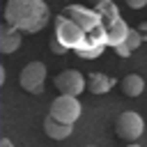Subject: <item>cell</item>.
<instances>
[{
    "mask_svg": "<svg viewBox=\"0 0 147 147\" xmlns=\"http://www.w3.org/2000/svg\"><path fill=\"white\" fill-rule=\"evenodd\" d=\"M142 41H145V39H142V34H140V30H138V28H131V30H129V37H126V44L131 46V51H136Z\"/></svg>",
    "mask_w": 147,
    "mask_h": 147,
    "instance_id": "14",
    "label": "cell"
},
{
    "mask_svg": "<svg viewBox=\"0 0 147 147\" xmlns=\"http://www.w3.org/2000/svg\"><path fill=\"white\" fill-rule=\"evenodd\" d=\"M80 110H83V106H80L78 96H74V94H60L51 103V115L67 124H76V119L80 117Z\"/></svg>",
    "mask_w": 147,
    "mask_h": 147,
    "instance_id": "3",
    "label": "cell"
},
{
    "mask_svg": "<svg viewBox=\"0 0 147 147\" xmlns=\"http://www.w3.org/2000/svg\"><path fill=\"white\" fill-rule=\"evenodd\" d=\"M18 83L25 92L30 94H41L44 92V83H46V64L44 62H28L21 69Z\"/></svg>",
    "mask_w": 147,
    "mask_h": 147,
    "instance_id": "5",
    "label": "cell"
},
{
    "mask_svg": "<svg viewBox=\"0 0 147 147\" xmlns=\"http://www.w3.org/2000/svg\"><path fill=\"white\" fill-rule=\"evenodd\" d=\"M44 131H46V136L53 138V140H64V138H69V136L74 133V124L60 122L57 117L48 115V117L44 119Z\"/></svg>",
    "mask_w": 147,
    "mask_h": 147,
    "instance_id": "9",
    "label": "cell"
},
{
    "mask_svg": "<svg viewBox=\"0 0 147 147\" xmlns=\"http://www.w3.org/2000/svg\"><path fill=\"white\" fill-rule=\"evenodd\" d=\"M115 53H117V55H122V57H129L133 51H131V46H129L126 41H122V44H117V46H115Z\"/></svg>",
    "mask_w": 147,
    "mask_h": 147,
    "instance_id": "16",
    "label": "cell"
},
{
    "mask_svg": "<svg viewBox=\"0 0 147 147\" xmlns=\"http://www.w3.org/2000/svg\"><path fill=\"white\" fill-rule=\"evenodd\" d=\"M55 37H57L69 51H76L78 46H83L87 32H85L71 16H67V14L62 11L60 16H55Z\"/></svg>",
    "mask_w": 147,
    "mask_h": 147,
    "instance_id": "2",
    "label": "cell"
},
{
    "mask_svg": "<svg viewBox=\"0 0 147 147\" xmlns=\"http://www.w3.org/2000/svg\"><path fill=\"white\" fill-rule=\"evenodd\" d=\"M96 11L101 14V18H108V23L119 16V11H117V7L113 5V0H110V2H103V5H96Z\"/></svg>",
    "mask_w": 147,
    "mask_h": 147,
    "instance_id": "13",
    "label": "cell"
},
{
    "mask_svg": "<svg viewBox=\"0 0 147 147\" xmlns=\"http://www.w3.org/2000/svg\"><path fill=\"white\" fill-rule=\"evenodd\" d=\"M48 48H51L53 53H57V55H62V53H67V51H69V48H67V46H64L57 37H53V39L48 41Z\"/></svg>",
    "mask_w": 147,
    "mask_h": 147,
    "instance_id": "15",
    "label": "cell"
},
{
    "mask_svg": "<svg viewBox=\"0 0 147 147\" xmlns=\"http://www.w3.org/2000/svg\"><path fill=\"white\" fill-rule=\"evenodd\" d=\"M131 9H142V7H147V0H124Z\"/></svg>",
    "mask_w": 147,
    "mask_h": 147,
    "instance_id": "17",
    "label": "cell"
},
{
    "mask_svg": "<svg viewBox=\"0 0 147 147\" xmlns=\"http://www.w3.org/2000/svg\"><path fill=\"white\" fill-rule=\"evenodd\" d=\"M122 92H124L126 96H131V99L140 96V94L145 92V80H142V76H138V74L124 76V80H122Z\"/></svg>",
    "mask_w": 147,
    "mask_h": 147,
    "instance_id": "12",
    "label": "cell"
},
{
    "mask_svg": "<svg viewBox=\"0 0 147 147\" xmlns=\"http://www.w3.org/2000/svg\"><path fill=\"white\" fill-rule=\"evenodd\" d=\"M115 85H117V78L106 76V74H99V71L90 74V78H87V87H90L92 94H106V92H110Z\"/></svg>",
    "mask_w": 147,
    "mask_h": 147,
    "instance_id": "11",
    "label": "cell"
},
{
    "mask_svg": "<svg viewBox=\"0 0 147 147\" xmlns=\"http://www.w3.org/2000/svg\"><path fill=\"white\" fill-rule=\"evenodd\" d=\"M129 25L117 16L115 21H110L108 25H106V44L108 46H117V44H122V41H126V37H129Z\"/></svg>",
    "mask_w": 147,
    "mask_h": 147,
    "instance_id": "10",
    "label": "cell"
},
{
    "mask_svg": "<svg viewBox=\"0 0 147 147\" xmlns=\"http://www.w3.org/2000/svg\"><path fill=\"white\" fill-rule=\"evenodd\" d=\"M138 30H140V34H142V39L147 41V23H140V25H138Z\"/></svg>",
    "mask_w": 147,
    "mask_h": 147,
    "instance_id": "18",
    "label": "cell"
},
{
    "mask_svg": "<svg viewBox=\"0 0 147 147\" xmlns=\"http://www.w3.org/2000/svg\"><path fill=\"white\" fill-rule=\"evenodd\" d=\"M115 131H117V136H119L122 140L136 142V140L142 136V131H145V122H142L140 113H136V110H124V113L117 117V122H115Z\"/></svg>",
    "mask_w": 147,
    "mask_h": 147,
    "instance_id": "4",
    "label": "cell"
},
{
    "mask_svg": "<svg viewBox=\"0 0 147 147\" xmlns=\"http://www.w3.org/2000/svg\"><path fill=\"white\" fill-rule=\"evenodd\" d=\"M64 14L71 16L85 32H92V30H96V28L103 25V18H101V14H99L96 9L90 11V9L80 7V5H69V7H64Z\"/></svg>",
    "mask_w": 147,
    "mask_h": 147,
    "instance_id": "7",
    "label": "cell"
},
{
    "mask_svg": "<svg viewBox=\"0 0 147 147\" xmlns=\"http://www.w3.org/2000/svg\"><path fill=\"white\" fill-rule=\"evenodd\" d=\"M51 11L44 0H7L5 21L21 32H39L48 25Z\"/></svg>",
    "mask_w": 147,
    "mask_h": 147,
    "instance_id": "1",
    "label": "cell"
},
{
    "mask_svg": "<svg viewBox=\"0 0 147 147\" xmlns=\"http://www.w3.org/2000/svg\"><path fill=\"white\" fill-rule=\"evenodd\" d=\"M18 48H21V30H16L9 23H5L0 28V51L7 55V53H14Z\"/></svg>",
    "mask_w": 147,
    "mask_h": 147,
    "instance_id": "8",
    "label": "cell"
},
{
    "mask_svg": "<svg viewBox=\"0 0 147 147\" xmlns=\"http://www.w3.org/2000/svg\"><path fill=\"white\" fill-rule=\"evenodd\" d=\"M55 87L60 94H74L78 96L85 87H87V80L85 76L78 71V69H64L55 76Z\"/></svg>",
    "mask_w": 147,
    "mask_h": 147,
    "instance_id": "6",
    "label": "cell"
},
{
    "mask_svg": "<svg viewBox=\"0 0 147 147\" xmlns=\"http://www.w3.org/2000/svg\"><path fill=\"white\" fill-rule=\"evenodd\" d=\"M103 2H110V0H90V5H94V7L96 5H103Z\"/></svg>",
    "mask_w": 147,
    "mask_h": 147,
    "instance_id": "19",
    "label": "cell"
}]
</instances>
